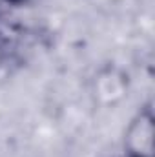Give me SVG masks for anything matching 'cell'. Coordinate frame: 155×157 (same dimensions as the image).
<instances>
[{
    "instance_id": "1",
    "label": "cell",
    "mask_w": 155,
    "mask_h": 157,
    "mask_svg": "<svg viewBox=\"0 0 155 157\" xmlns=\"http://www.w3.org/2000/svg\"><path fill=\"white\" fill-rule=\"evenodd\" d=\"M126 157H152L153 155V112L144 106L131 119L124 135Z\"/></svg>"
},
{
    "instance_id": "2",
    "label": "cell",
    "mask_w": 155,
    "mask_h": 157,
    "mask_svg": "<svg viewBox=\"0 0 155 157\" xmlns=\"http://www.w3.org/2000/svg\"><path fill=\"white\" fill-rule=\"evenodd\" d=\"M124 157H126V155H124Z\"/></svg>"
}]
</instances>
